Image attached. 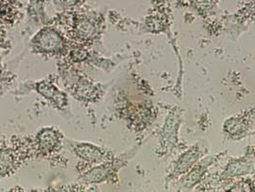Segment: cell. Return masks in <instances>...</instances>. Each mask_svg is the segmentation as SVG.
Segmentation results:
<instances>
[{"label": "cell", "mask_w": 255, "mask_h": 192, "mask_svg": "<svg viewBox=\"0 0 255 192\" xmlns=\"http://www.w3.org/2000/svg\"><path fill=\"white\" fill-rule=\"evenodd\" d=\"M32 45L38 53L58 55L66 49V42L59 31L51 27L42 28L32 39Z\"/></svg>", "instance_id": "1"}, {"label": "cell", "mask_w": 255, "mask_h": 192, "mask_svg": "<svg viewBox=\"0 0 255 192\" xmlns=\"http://www.w3.org/2000/svg\"><path fill=\"white\" fill-rule=\"evenodd\" d=\"M68 34L79 43H91L99 35V23L90 15L76 14L72 17Z\"/></svg>", "instance_id": "2"}, {"label": "cell", "mask_w": 255, "mask_h": 192, "mask_svg": "<svg viewBox=\"0 0 255 192\" xmlns=\"http://www.w3.org/2000/svg\"><path fill=\"white\" fill-rule=\"evenodd\" d=\"M63 137L60 132L53 128L42 129L36 138V150L42 155L58 151L62 146Z\"/></svg>", "instance_id": "3"}, {"label": "cell", "mask_w": 255, "mask_h": 192, "mask_svg": "<svg viewBox=\"0 0 255 192\" xmlns=\"http://www.w3.org/2000/svg\"><path fill=\"white\" fill-rule=\"evenodd\" d=\"M24 153L15 148L6 147L0 150V177H6L16 170L22 162Z\"/></svg>", "instance_id": "4"}, {"label": "cell", "mask_w": 255, "mask_h": 192, "mask_svg": "<svg viewBox=\"0 0 255 192\" xmlns=\"http://www.w3.org/2000/svg\"><path fill=\"white\" fill-rule=\"evenodd\" d=\"M36 89L40 95L51 101L55 107L63 109L67 105L66 95L61 90H58L50 82L41 81L37 84Z\"/></svg>", "instance_id": "5"}, {"label": "cell", "mask_w": 255, "mask_h": 192, "mask_svg": "<svg viewBox=\"0 0 255 192\" xmlns=\"http://www.w3.org/2000/svg\"><path fill=\"white\" fill-rule=\"evenodd\" d=\"M74 151L81 160L92 164L100 163L104 158L102 150L90 143L77 144Z\"/></svg>", "instance_id": "6"}, {"label": "cell", "mask_w": 255, "mask_h": 192, "mask_svg": "<svg viewBox=\"0 0 255 192\" xmlns=\"http://www.w3.org/2000/svg\"><path fill=\"white\" fill-rule=\"evenodd\" d=\"M17 15V10L10 0H0V23L11 24Z\"/></svg>", "instance_id": "7"}, {"label": "cell", "mask_w": 255, "mask_h": 192, "mask_svg": "<svg viewBox=\"0 0 255 192\" xmlns=\"http://www.w3.org/2000/svg\"><path fill=\"white\" fill-rule=\"evenodd\" d=\"M111 174V169L109 166H101L96 167L87 172L83 180L87 183H101L104 180L107 179L108 176Z\"/></svg>", "instance_id": "8"}, {"label": "cell", "mask_w": 255, "mask_h": 192, "mask_svg": "<svg viewBox=\"0 0 255 192\" xmlns=\"http://www.w3.org/2000/svg\"><path fill=\"white\" fill-rule=\"evenodd\" d=\"M76 93L79 97L90 100V97L93 96L94 87L88 81H80L77 86Z\"/></svg>", "instance_id": "9"}, {"label": "cell", "mask_w": 255, "mask_h": 192, "mask_svg": "<svg viewBox=\"0 0 255 192\" xmlns=\"http://www.w3.org/2000/svg\"><path fill=\"white\" fill-rule=\"evenodd\" d=\"M88 52L81 46H77L70 52V58L75 62H81L88 58Z\"/></svg>", "instance_id": "10"}, {"label": "cell", "mask_w": 255, "mask_h": 192, "mask_svg": "<svg viewBox=\"0 0 255 192\" xmlns=\"http://www.w3.org/2000/svg\"><path fill=\"white\" fill-rule=\"evenodd\" d=\"M86 0H59L61 5L66 10H75L82 6Z\"/></svg>", "instance_id": "11"}, {"label": "cell", "mask_w": 255, "mask_h": 192, "mask_svg": "<svg viewBox=\"0 0 255 192\" xmlns=\"http://www.w3.org/2000/svg\"><path fill=\"white\" fill-rule=\"evenodd\" d=\"M1 30H2V24L0 23V34H1Z\"/></svg>", "instance_id": "12"}]
</instances>
